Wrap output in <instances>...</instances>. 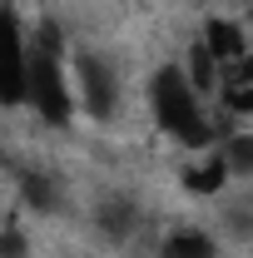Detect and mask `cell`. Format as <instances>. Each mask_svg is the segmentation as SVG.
I'll return each instance as SVG.
<instances>
[{
    "mask_svg": "<svg viewBox=\"0 0 253 258\" xmlns=\"http://www.w3.org/2000/svg\"><path fill=\"white\" fill-rule=\"evenodd\" d=\"M25 104L50 129H70L75 119V60L65 55L60 25L30 30V75H25Z\"/></svg>",
    "mask_w": 253,
    "mask_h": 258,
    "instance_id": "cell-1",
    "label": "cell"
},
{
    "mask_svg": "<svg viewBox=\"0 0 253 258\" xmlns=\"http://www.w3.org/2000/svg\"><path fill=\"white\" fill-rule=\"evenodd\" d=\"M149 109H154V124L174 144H184V149H199L204 154V149L219 144V129L209 119L194 80L184 75V64H159L154 75H149Z\"/></svg>",
    "mask_w": 253,
    "mask_h": 258,
    "instance_id": "cell-2",
    "label": "cell"
},
{
    "mask_svg": "<svg viewBox=\"0 0 253 258\" xmlns=\"http://www.w3.org/2000/svg\"><path fill=\"white\" fill-rule=\"evenodd\" d=\"M75 99L85 104V114L95 124L114 119V109H119V75H114V64L90 55V50H80L75 55Z\"/></svg>",
    "mask_w": 253,
    "mask_h": 258,
    "instance_id": "cell-3",
    "label": "cell"
},
{
    "mask_svg": "<svg viewBox=\"0 0 253 258\" xmlns=\"http://www.w3.org/2000/svg\"><path fill=\"white\" fill-rule=\"evenodd\" d=\"M25 75H30V35L0 5V104H25Z\"/></svg>",
    "mask_w": 253,
    "mask_h": 258,
    "instance_id": "cell-4",
    "label": "cell"
},
{
    "mask_svg": "<svg viewBox=\"0 0 253 258\" xmlns=\"http://www.w3.org/2000/svg\"><path fill=\"white\" fill-rule=\"evenodd\" d=\"M199 40H204V50L219 60L223 75H228V70H233V64H238V60L253 50L248 35H243V25H238V20H228V15H214V20H204V35H199Z\"/></svg>",
    "mask_w": 253,
    "mask_h": 258,
    "instance_id": "cell-5",
    "label": "cell"
},
{
    "mask_svg": "<svg viewBox=\"0 0 253 258\" xmlns=\"http://www.w3.org/2000/svg\"><path fill=\"white\" fill-rule=\"evenodd\" d=\"M228 179H233V174H228V164H223L219 149H204V159L184 169V189H189L194 199H219V194L228 189Z\"/></svg>",
    "mask_w": 253,
    "mask_h": 258,
    "instance_id": "cell-6",
    "label": "cell"
},
{
    "mask_svg": "<svg viewBox=\"0 0 253 258\" xmlns=\"http://www.w3.org/2000/svg\"><path fill=\"white\" fill-rule=\"evenodd\" d=\"M154 258H219V243H214V233H204V228H174L154 248Z\"/></svg>",
    "mask_w": 253,
    "mask_h": 258,
    "instance_id": "cell-7",
    "label": "cell"
},
{
    "mask_svg": "<svg viewBox=\"0 0 253 258\" xmlns=\"http://www.w3.org/2000/svg\"><path fill=\"white\" fill-rule=\"evenodd\" d=\"M15 184H20L25 209H35V214H55V209H60V184H55L45 169H20Z\"/></svg>",
    "mask_w": 253,
    "mask_h": 258,
    "instance_id": "cell-8",
    "label": "cell"
},
{
    "mask_svg": "<svg viewBox=\"0 0 253 258\" xmlns=\"http://www.w3.org/2000/svg\"><path fill=\"white\" fill-rule=\"evenodd\" d=\"M214 149L223 154V164H228L233 179H248V174H253V134H248V129H228V134H219Z\"/></svg>",
    "mask_w": 253,
    "mask_h": 258,
    "instance_id": "cell-9",
    "label": "cell"
},
{
    "mask_svg": "<svg viewBox=\"0 0 253 258\" xmlns=\"http://www.w3.org/2000/svg\"><path fill=\"white\" fill-rule=\"evenodd\" d=\"M95 219H99V228H104L109 238H129V233H134V224H139V209H134L129 199H104Z\"/></svg>",
    "mask_w": 253,
    "mask_h": 258,
    "instance_id": "cell-10",
    "label": "cell"
},
{
    "mask_svg": "<svg viewBox=\"0 0 253 258\" xmlns=\"http://www.w3.org/2000/svg\"><path fill=\"white\" fill-rule=\"evenodd\" d=\"M223 114L228 119H253V85H238V80H223L219 85Z\"/></svg>",
    "mask_w": 253,
    "mask_h": 258,
    "instance_id": "cell-11",
    "label": "cell"
},
{
    "mask_svg": "<svg viewBox=\"0 0 253 258\" xmlns=\"http://www.w3.org/2000/svg\"><path fill=\"white\" fill-rule=\"evenodd\" d=\"M30 243H25V228L20 224H5L0 228V258H25Z\"/></svg>",
    "mask_w": 253,
    "mask_h": 258,
    "instance_id": "cell-12",
    "label": "cell"
},
{
    "mask_svg": "<svg viewBox=\"0 0 253 258\" xmlns=\"http://www.w3.org/2000/svg\"><path fill=\"white\" fill-rule=\"evenodd\" d=\"M223 80H238V85H253V50H248V55H243L238 64H233V70H228Z\"/></svg>",
    "mask_w": 253,
    "mask_h": 258,
    "instance_id": "cell-13",
    "label": "cell"
}]
</instances>
